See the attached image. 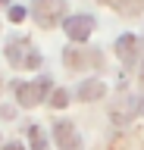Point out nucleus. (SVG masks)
Here are the masks:
<instances>
[{"mask_svg": "<svg viewBox=\"0 0 144 150\" xmlns=\"http://www.w3.org/2000/svg\"><path fill=\"white\" fill-rule=\"evenodd\" d=\"M6 59L13 66H19V69H38L41 66V53L31 50V44L25 38H13L10 44H6Z\"/></svg>", "mask_w": 144, "mask_h": 150, "instance_id": "1", "label": "nucleus"}, {"mask_svg": "<svg viewBox=\"0 0 144 150\" xmlns=\"http://www.w3.org/2000/svg\"><path fill=\"white\" fill-rule=\"evenodd\" d=\"M50 88H53V81H50V78H35V81H19V84H16V100H19L22 106H35V103L47 100Z\"/></svg>", "mask_w": 144, "mask_h": 150, "instance_id": "2", "label": "nucleus"}, {"mask_svg": "<svg viewBox=\"0 0 144 150\" xmlns=\"http://www.w3.org/2000/svg\"><path fill=\"white\" fill-rule=\"evenodd\" d=\"M31 16L41 25H57L66 16V0H31Z\"/></svg>", "mask_w": 144, "mask_h": 150, "instance_id": "3", "label": "nucleus"}, {"mask_svg": "<svg viewBox=\"0 0 144 150\" xmlns=\"http://www.w3.org/2000/svg\"><path fill=\"white\" fill-rule=\"evenodd\" d=\"M53 141H57L60 150H82V138H78L75 125H72V122H66V119L53 122Z\"/></svg>", "mask_w": 144, "mask_h": 150, "instance_id": "4", "label": "nucleus"}, {"mask_svg": "<svg viewBox=\"0 0 144 150\" xmlns=\"http://www.w3.org/2000/svg\"><path fill=\"white\" fill-rule=\"evenodd\" d=\"M63 28H66V35L72 38V41H78V44H82V41H88V35L94 31V19L85 16V13H82V16H69Z\"/></svg>", "mask_w": 144, "mask_h": 150, "instance_id": "5", "label": "nucleus"}, {"mask_svg": "<svg viewBox=\"0 0 144 150\" xmlns=\"http://www.w3.org/2000/svg\"><path fill=\"white\" fill-rule=\"evenodd\" d=\"M138 38L135 35H119V41H116V53H119V59H122L125 66H135L138 63Z\"/></svg>", "mask_w": 144, "mask_h": 150, "instance_id": "6", "label": "nucleus"}, {"mask_svg": "<svg viewBox=\"0 0 144 150\" xmlns=\"http://www.w3.org/2000/svg\"><path fill=\"white\" fill-rule=\"evenodd\" d=\"M104 81H97V78H85V81L78 84V100H97V97H104Z\"/></svg>", "mask_w": 144, "mask_h": 150, "instance_id": "7", "label": "nucleus"}, {"mask_svg": "<svg viewBox=\"0 0 144 150\" xmlns=\"http://www.w3.org/2000/svg\"><path fill=\"white\" fill-rule=\"evenodd\" d=\"M66 63L72 66V69H85V66H91V63H97V56H88L85 50H78V47H72V50H66Z\"/></svg>", "mask_w": 144, "mask_h": 150, "instance_id": "8", "label": "nucleus"}, {"mask_svg": "<svg viewBox=\"0 0 144 150\" xmlns=\"http://www.w3.org/2000/svg\"><path fill=\"white\" fill-rule=\"evenodd\" d=\"M25 134H28L31 141V150H47V138H44V131H41V125H25Z\"/></svg>", "mask_w": 144, "mask_h": 150, "instance_id": "9", "label": "nucleus"}, {"mask_svg": "<svg viewBox=\"0 0 144 150\" xmlns=\"http://www.w3.org/2000/svg\"><path fill=\"white\" fill-rule=\"evenodd\" d=\"M106 3L116 6V9H122V13H138L144 6V0H106Z\"/></svg>", "mask_w": 144, "mask_h": 150, "instance_id": "10", "label": "nucleus"}, {"mask_svg": "<svg viewBox=\"0 0 144 150\" xmlns=\"http://www.w3.org/2000/svg\"><path fill=\"white\" fill-rule=\"evenodd\" d=\"M47 100L53 103V106H60V110H63V106L69 103V91H63V88H57V91H50V97H47Z\"/></svg>", "mask_w": 144, "mask_h": 150, "instance_id": "11", "label": "nucleus"}, {"mask_svg": "<svg viewBox=\"0 0 144 150\" xmlns=\"http://www.w3.org/2000/svg\"><path fill=\"white\" fill-rule=\"evenodd\" d=\"M25 16H28L25 6H10V19H13V22H19V19H25Z\"/></svg>", "mask_w": 144, "mask_h": 150, "instance_id": "12", "label": "nucleus"}, {"mask_svg": "<svg viewBox=\"0 0 144 150\" xmlns=\"http://www.w3.org/2000/svg\"><path fill=\"white\" fill-rule=\"evenodd\" d=\"M3 150H25V147H22V144H6Z\"/></svg>", "mask_w": 144, "mask_h": 150, "instance_id": "13", "label": "nucleus"}, {"mask_svg": "<svg viewBox=\"0 0 144 150\" xmlns=\"http://www.w3.org/2000/svg\"><path fill=\"white\" fill-rule=\"evenodd\" d=\"M0 3H6V0H0Z\"/></svg>", "mask_w": 144, "mask_h": 150, "instance_id": "14", "label": "nucleus"}]
</instances>
